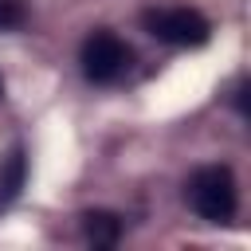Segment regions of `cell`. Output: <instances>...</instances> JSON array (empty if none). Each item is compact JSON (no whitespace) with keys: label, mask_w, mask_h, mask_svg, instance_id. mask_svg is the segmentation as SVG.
Wrapping results in <instances>:
<instances>
[{"label":"cell","mask_w":251,"mask_h":251,"mask_svg":"<svg viewBox=\"0 0 251 251\" xmlns=\"http://www.w3.org/2000/svg\"><path fill=\"white\" fill-rule=\"evenodd\" d=\"M0 98H4V78H0Z\"/></svg>","instance_id":"obj_6"},{"label":"cell","mask_w":251,"mask_h":251,"mask_svg":"<svg viewBox=\"0 0 251 251\" xmlns=\"http://www.w3.org/2000/svg\"><path fill=\"white\" fill-rule=\"evenodd\" d=\"M141 27L169 47H204L212 24L196 8H149L141 12Z\"/></svg>","instance_id":"obj_3"},{"label":"cell","mask_w":251,"mask_h":251,"mask_svg":"<svg viewBox=\"0 0 251 251\" xmlns=\"http://www.w3.org/2000/svg\"><path fill=\"white\" fill-rule=\"evenodd\" d=\"M82 231L94 247H114L118 243V231H122V220L114 212H86L82 216Z\"/></svg>","instance_id":"obj_4"},{"label":"cell","mask_w":251,"mask_h":251,"mask_svg":"<svg viewBox=\"0 0 251 251\" xmlns=\"http://www.w3.org/2000/svg\"><path fill=\"white\" fill-rule=\"evenodd\" d=\"M184 196H188V208L200 216V220H212V224H224L235 216V204H239V188H235V176L227 165H204L188 176L184 184Z\"/></svg>","instance_id":"obj_1"},{"label":"cell","mask_w":251,"mask_h":251,"mask_svg":"<svg viewBox=\"0 0 251 251\" xmlns=\"http://www.w3.org/2000/svg\"><path fill=\"white\" fill-rule=\"evenodd\" d=\"M78 63H82L86 82H94V86H114V82H122V78L129 75V67H133V47H129L122 35H114V31L102 27V31H90V35L82 39Z\"/></svg>","instance_id":"obj_2"},{"label":"cell","mask_w":251,"mask_h":251,"mask_svg":"<svg viewBox=\"0 0 251 251\" xmlns=\"http://www.w3.org/2000/svg\"><path fill=\"white\" fill-rule=\"evenodd\" d=\"M24 20H27V12H24L20 0H0V31H12V27H20Z\"/></svg>","instance_id":"obj_5"}]
</instances>
